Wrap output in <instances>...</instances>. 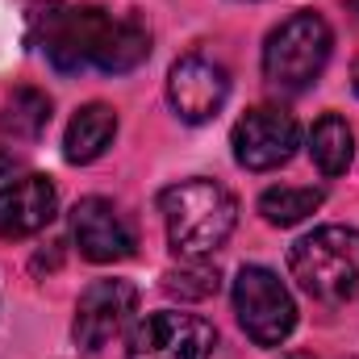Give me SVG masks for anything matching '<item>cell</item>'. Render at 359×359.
Returning a JSON list of instances; mask_svg holds the SVG:
<instances>
[{
	"mask_svg": "<svg viewBox=\"0 0 359 359\" xmlns=\"http://www.w3.org/2000/svg\"><path fill=\"white\" fill-rule=\"evenodd\" d=\"M29 38L67 76L88 72V67L121 76L147 63L151 55V29L142 25V17L134 13L113 17L96 4H63V0L34 4Z\"/></svg>",
	"mask_w": 359,
	"mask_h": 359,
	"instance_id": "cell-1",
	"label": "cell"
},
{
	"mask_svg": "<svg viewBox=\"0 0 359 359\" xmlns=\"http://www.w3.org/2000/svg\"><path fill=\"white\" fill-rule=\"evenodd\" d=\"M159 213L168 226V243L180 259H209L238 222V201L217 180H180L159 192Z\"/></svg>",
	"mask_w": 359,
	"mask_h": 359,
	"instance_id": "cell-2",
	"label": "cell"
},
{
	"mask_svg": "<svg viewBox=\"0 0 359 359\" xmlns=\"http://www.w3.org/2000/svg\"><path fill=\"white\" fill-rule=\"evenodd\" d=\"M292 280L322 305H347L359 297V230L322 226L292 243Z\"/></svg>",
	"mask_w": 359,
	"mask_h": 359,
	"instance_id": "cell-3",
	"label": "cell"
},
{
	"mask_svg": "<svg viewBox=\"0 0 359 359\" xmlns=\"http://www.w3.org/2000/svg\"><path fill=\"white\" fill-rule=\"evenodd\" d=\"M334 50V34L326 25V17L301 8L288 21H280L264 42V80L276 92H305L330 63Z\"/></svg>",
	"mask_w": 359,
	"mask_h": 359,
	"instance_id": "cell-4",
	"label": "cell"
},
{
	"mask_svg": "<svg viewBox=\"0 0 359 359\" xmlns=\"http://www.w3.org/2000/svg\"><path fill=\"white\" fill-rule=\"evenodd\" d=\"M234 313L259 347H280L297 326L292 292L268 268H243L234 280Z\"/></svg>",
	"mask_w": 359,
	"mask_h": 359,
	"instance_id": "cell-5",
	"label": "cell"
},
{
	"mask_svg": "<svg viewBox=\"0 0 359 359\" xmlns=\"http://www.w3.org/2000/svg\"><path fill=\"white\" fill-rule=\"evenodd\" d=\"M213 347H217V330L205 318L159 309L134 326L126 359H213Z\"/></svg>",
	"mask_w": 359,
	"mask_h": 359,
	"instance_id": "cell-6",
	"label": "cell"
},
{
	"mask_svg": "<svg viewBox=\"0 0 359 359\" xmlns=\"http://www.w3.org/2000/svg\"><path fill=\"white\" fill-rule=\"evenodd\" d=\"M230 142H234L238 168H247V172H271V168H284L297 155L301 126L280 104H255V109H247L238 117Z\"/></svg>",
	"mask_w": 359,
	"mask_h": 359,
	"instance_id": "cell-7",
	"label": "cell"
},
{
	"mask_svg": "<svg viewBox=\"0 0 359 359\" xmlns=\"http://www.w3.org/2000/svg\"><path fill=\"white\" fill-rule=\"evenodd\" d=\"M134 313H138V288L130 280H92L88 288L80 292L72 339H76L80 351L96 355L100 347H109L130 326Z\"/></svg>",
	"mask_w": 359,
	"mask_h": 359,
	"instance_id": "cell-8",
	"label": "cell"
},
{
	"mask_svg": "<svg viewBox=\"0 0 359 359\" xmlns=\"http://www.w3.org/2000/svg\"><path fill=\"white\" fill-rule=\"evenodd\" d=\"M230 96V72L205 55H184L172 63L168 72V100L176 109L180 121L188 126H201V121H213L222 113Z\"/></svg>",
	"mask_w": 359,
	"mask_h": 359,
	"instance_id": "cell-9",
	"label": "cell"
},
{
	"mask_svg": "<svg viewBox=\"0 0 359 359\" xmlns=\"http://www.w3.org/2000/svg\"><path fill=\"white\" fill-rule=\"evenodd\" d=\"M72 238L80 247V255L92 264H121L134 255L138 234L130 226V217L104 201V196H84L72 213Z\"/></svg>",
	"mask_w": 359,
	"mask_h": 359,
	"instance_id": "cell-10",
	"label": "cell"
},
{
	"mask_svg": "<svg viewBox=\"0 0 359 359\" xmlns=\"http://www.w3.org/2000/svg\"><path fill=\"white\" fill-rule=\"evenodd\" d=\"M59 192L46 176H17L0 188V238L17 243L55 222Z\"/></svg>",
	"mask_w": 359,
	"mask_h": 359,
	"instance_id": "cell-11",
	"label": "cell"
},
{
	"mask_svg": "<svg viewBox=\"0 0 359 359\" xmlns=\"http://www.w3.org/2000/svg\"><path fill=\"white\" fill-rule=\"evenodd\" d=\"M113 138H117V113L109 104L92 100L72 117L67 138H63V155H67V163H96L113 147Z\"/></svg>",
	"mask_w": 359,
	"mask_h": 359,
	"instance_id": "cell-12",
	"label": "cell"
},
{
	"mask_svg": "<svg viewBox=\"0 0 359 359\" xmlns=\"http://www.w3.org/2000/svg\"><path fill=\"white\" fill-rule=\"evenodd\" d=\"M50 126V96L38 88H17L0 109V134L13 142H34Z\"/></svg>",
	"mask_w": 359,
	"mask_h": 359,
	"instance_id": "cell-13",
	"label": "cell"
},
{
	"mask_svg": "<svg viewBox=\"0 0 359 359\" xmlns=\"http://www.w3.org/2000/svg\"><path fill=\"white\" fill-rule=\"evenodd\" d=\"M309 155H313V163H318L322 176H343L351 168V155H355L351 126L339 113H326L313 126V134H309Z\"/></svg>",
	"mask_w": 359,
	"mask_h": 359,
	"instance_id": "cell-14",
	"label": "cell"
},
{
	"mask_svg": "<svg viewBox=\"0 0 359 359\" xmlns=\"http://www.w3.org/2000/svg\"><path fill=\"white\" fill-rule=\"evenodd\" d=\"M322 201H326L322 188L280 184V188H268V192L259 196V213H264V222H271V226H297V222H305L309 213H318Z\"/></svg>",
	"mask_w": 359,
	"mask_h": 359,
	"instance_id": "cell-15",
	"label": "cell"
},
{
	"mask_svg": "<svg viewBox=\"0 0 359 359\" xmlns=\"http://www.w3.org/2000/svg\"><path fill=\"white\" fill-rule=\"evenodd\" d=\"M163 288L180 301H205V297H213L222 288V276L209 259H184L180 268L163 276Z\"/></svg>",
	"mask_w": 359,
	"mask_h": 359,
	"instance_id": "cell-16",
	"label": "cell"
},
{
	"mask_svg": "<svg viewBox=\"0 0 359 359\" xmlns=\"http://www.w3.org/2000/svg\"><path fill=\"white\" fill-rule=\"evenodd\" d=\"M351 88H355V96H359V59H355V67H351Z\"/></svg>",
	"mask_w": 359,
	"mask_h": 359,
	"instance_id": "cell-17",
	"label": "cell"
},
{
	"mask_svg": "<svg viewBox=\"0 0 359 359\" xmlns=\"http://www.w3.org/2000/svg\"><path fill=\"white\" fill-rule=\"evenodd\" d=\"M347 4H351V13H355V21H359V0H347Z\"/></svg>",
	"mask_w": 359,
	"mask_h": 359,
	"instance_id": "cell-18",
	"label": "cell"
},
{
	"mask_svg": "<svg viewBox=\"0 0 359 359\" xmlns=\"http://www.w3.org/2000/svg\"><path fill=\"white\" fill-rule=\"evenodd\" d=\"M284 359H309V355H284Z\"/></svg>",
	"mask_w": 359,
	"mask_h": 359,
	"instance_id": "cell-19",
	"label": "cell"
}]
</instances>
